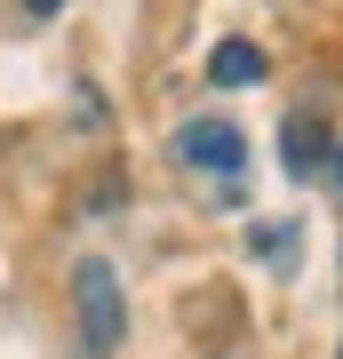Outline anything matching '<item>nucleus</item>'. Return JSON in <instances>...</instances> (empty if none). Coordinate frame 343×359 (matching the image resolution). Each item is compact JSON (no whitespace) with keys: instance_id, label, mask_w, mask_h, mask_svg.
<instances>
[{"instance_id":"423d86ee","label":"nucleus","mask_w":343,"mask_h":359,"mask_svg":"<svg viewBox=\"0 0 343 359\" xmlns=\"http://www.w3.org/2000/svg\"><path fill=\"white\" fill-rule=\"evenodd\" d=\"M319 176H328L335 192H343V144H335V152H328V168H319Z\"/></svg>"},{"instance_id":"7ed1b4c3","label":"nucleus","mask_w":343,"mask_h":359,"mask_svg":"<svg viewBox=\"0 0 343 359\" xmlns=\"http://www.w3.org/2000/svg\"><path fill=\"white\" fill-rule=\"evenodd\" d=\"M280 144H288V152H280V160H288V176H295V184H311V176H319V168H328V152H335V136H328V128H319V120H311V112H295V120H288V128H280Z\"/></svg>"},{"instance_id":"20e7f679","label":"nucleus","mask_w":343,"mask_h":359,"mask_svg":"<svg viewBox=\"0 0 343 359\" xmlns=\"http://www.w3.org/2000/svg\"><path fill=\"white\" fill-rule=\"evenodd\" d=\"M208 80H216V88H255V80H264V48H255V40H216V48H208Z\"/></svg>"},{"instance_id":"f257e3e1","label":"nucleus","mask_w":343,"mask_h":359,"mask_svg":"<svg viewBox=\"0 0 343 359\" xmlns=\"http://www.w3.org/2000/svg\"><path fill=\"white\" fill-rule=\"evenodd\" d=\"M72 327H80V351L88 359H112L128 344V287L104 256H80L72 264Z\"/></svg>"},{"instance_id":"39448f33","label":"nucleus","mask_w":343,"mask_h":359,"mask_svg":"<svg viewBox=\"0 0 343 359\" xmlns=\"http://www.w3.org/2000/svg\"><path fill=\"white\" fill-rule=\"evenodd\" d=\"M248 248H255V256H271V264H288V256H295V224H264V231H248Z\"/></svg>"},{"instance_id":"f03ea898","label":"nucleus","mask_w":343,"mask_h":359,"mask_svg":"<svg viewBox=\"0 0 343 359\" xmlns=\"http://www.w3.org/2000/svg\"><path fill=\"white\" fill-rule=\"evenodd\" d=\"M176 160L184 168H216V176H240L248 136L231 128V120H184V128H176Z\"/></svg>"}]
</instances>
